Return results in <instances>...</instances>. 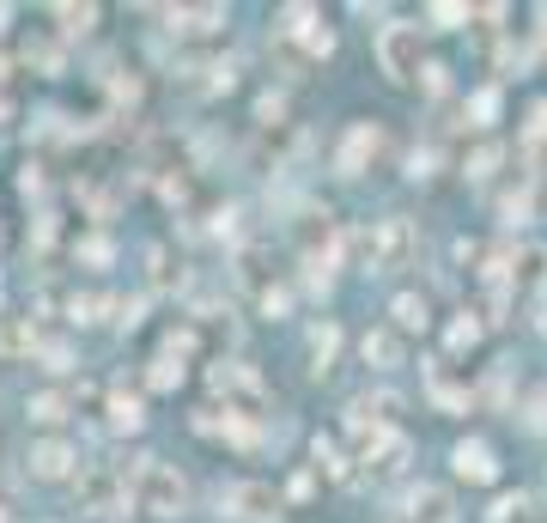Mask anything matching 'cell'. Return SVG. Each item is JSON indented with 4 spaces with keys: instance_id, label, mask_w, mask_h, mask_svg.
<instances>
[{
    "instance_id": "cell-36",
    "label": "cell",
    "mask_w": 547,
    "mask_h": 523,
    "mask_svg": "<svg viewBox=\"0 0 547 523\" xmlns=\"http://www.w3.org/2000/svg\"><path fill=\"white\" fill-rule=\"evenodd\" d=\"M529 140H547V104L529 110Z\"/></svg>"
},
{
    "instance_id": "cell-15",
    "label": "cell",
    "mask_w": 547,
    "mask_h": 523,
    "mask_svg": "<svg viewBox=\"0 0 547 523\" xmlns=\"http://www.w3.org/2000/svg\"><path fill=\"white\" fill-rule=\"evenodd\" d=\"M310 451H317V469H323L329 481H341V487L353 481V463H359V457H347L335 438H317V444H310Z\"/></svg>"
},
{
    "instance_id": "cell-18",
    "label": "cell",
    "mask_w": 547,
    "mask_h": 523,
    "mask_svg": "<svg viewBox=\"0 0 547 523\" xmlns=\"http://www.w3.org/2000/svg\"><path fill=\"white\" fill-rule=\"evenodd\" d=\"M462 116H468V128H493L499 122V86H481L475 98L462 104Z\"/></svg>"
},
{
    "instance_id": "cell-23",
    "label": "cell",
    "mask_w": 547,
    "mask_h": 523,
    "mask_svg": "<svg viewBox=\"0 0 547 523\" xmlns=\"http://www.w3.org/2000/svg\"><path fill=\"white\" fill-rule=\"evenodd\" d=\"M432 402H438L444 414H462V408H468V390H456V384H444V378H432Z\"/></svg>"
},
{
    "instance_id": "cell-21",
    "label": "cell",
    "mask_w": 547,
    "mask_h": 523,
    "mask_svg": "<svg viewBox=\"0 0 547 523\" xmlns=\"http://www.w3.org/2000/svg\"><path fill=\"white\" fill-rule=\"evenodd\" d=\"M335 347H341V329H335V323H317V329H310V359H317V371H329Z\"/></svg>"
},
{
    "instance_id": "cell-11",
    "label": "cell",
    "mask_w": 547,
    "mask_h": 523,
    "mask_svg": "<svg viewBox=\"0 0 547 523\" xmlns=\"http://www.w3.org/2000/svg\"><path fill=\"white\" fill-rule=\"evenodd\" d=\"M511 286H517V292H541V286H547V244H517V256H511Z\"/></svg>"
},
{
    "instance_id": "cell-13",
    "label": "cell",
    "mask_w": 547,
    "mask_h": 523,
    "mask_svg": "<svg viewBox=\"0 0 547 523\" xmlns=\"http://www.w3.org/2000/svg\"><path fill=\"white\" fill-rule=\"evenodd\" d=\"M238 286L256 292V298L274 292V280H268V250H262V244H244V250H238Z\"/></svg>"
},
{
    "instance_id": "cell-37",
    "label": "cell",
    "mask_w": 547,
    "mask_h": 523,
    "mask_svg": "<svg viewBox=\"0 0 547 523\" xmlns=\"http://www.w3.org/2000/svg\"><path fill=\"white\" fill-rule=\"evenodd\" d=\"M19 189H25V195H43V171H37V165H25V177H19Z\"/></svg>"
},
{
    "instance_id": "cell-10",
    "label": "cell",
    "mask_w": 547,
    "mask_h": 523,
    "mask_svg": "<svg viewBox=\"0 0 547 523\" xmlns=\"http://www.w3.org/2000/svg\"><path fill=\"white\" fill-rule=\"evenodd\" d=\"M25 463H31L37 481H61L80 457H73V444H67V438H43V444H31V457H25Z\"/></svg>"
},
{
    "instance_id": "cell-17",
    "label": "cell",
    "mask_w": 547,
    "mask_h": 523,
    "mask_svg": "<svg viewBox=\"0 0 547 523\" xmlns=\"http://www.w3.org/2000/svg\"><path fill=\"white\" fill-rule=\"evenodd\" d=\"M389 317H396V329L408 335V329H426V323H432V305H426L420 292H402L396 305H389Z\"/></svg>"
},
{
    "instance_id": "cell-35",
    "label": "cell",
    "mask_w": 547,
    "mask_h": 523,
    "mask_svg": "<svg viewBox=\"0 0 547 523\" xmlns=\"http://www.w3.org/2000/svg\"><path fill=\"white\" fill-rule=\"evenodd\" d=\"M432 165H438V153H414L408 159V177H432Z\"/></svg>"
},
{
    "instance_id": "cell-1",
    "label": "cell",
    "mask_w": 547,
    "mask_h": 523,
    "mask_svg": "<svg viewBox=\"0 0 547 523\" xmlns=\"http://www.w3.org/2000/svg\"><path fill=\"white\" fill-rule=\"evenodd\" d=\"M128 493H134V505L152 511V517H183V511H189V481H183L171 463H159V457H140V463L128 469Z\"/></svg>"
},
{
    "instance_id": "cell-9",
    "label": "cell",
    "mask_w": 547,
    "mask_h": 523,
    "mask_svg": "<svg viewBox=\"0 0 547 523\" xmlns=\"http://www.w3.org/2000/svg\"><path fill=\"white\" fill-rule=\"evenodd\" d=\"M456 475L462 481H475V487H487V481H499V457H493V444H481V438H468V444H456Z\"/></svg>"
},
{
    "instance_id": "cell-30",
    "label": "cell",
    "mask_w": 547,
    "mask_h": 523,
    "mask_svg": "<svg viewBox=\"0 0 547 523\" xmlns=\"http://www.w3.org/2000/svg\"><path fill=\"white\" fill-rule=\"evenodd\" d=\"M468 19V7H456V0H438V7H432V25H444V31H456Z\"/></svg>"
},
{
    "instance_id": "cell-20",
    "label": "cell",
    "mask_w": 547,
    "mask_h": 523,
    "mask_svg": "<svg viewBox=\"0 0 547 523\" xmlns=\"http://www.w3.org/2000/svg\"><path fill=\"white\" fill-rule=\"evenodd\" d=\"M110 426H116V432H140V426H146V414H140V402L116 390V396H110Z\"/></svg>"
},
{
    "instance_id": "cell-29",
    "label": "cell",
    "mask_w": 547,
    "mask_h": 523,
    "mask_svg": "<svg viewBox=\"0 0 547 523\" xmlns=\"http://www.w3.org/2000/svg\"><path fill=\"white\" fill-rule=\"evenodd\" d=\"M329 49H335V31L329 25H310L304 31V55H329Z\"/></svg>"
},
{
    "instance_id": "cell-19",
    "label": "cell",
    "mask_w": 547,
    "mask_h": 523,
    "mask_svg": "<svg viewBox=\"0 0 547 523\" xmlns=\"http://www.w3.org/2000/svg\"><path fill=\"white\" fill-rule=\"evenodd\" d=\"M219 19H225V7H183V13H171V31H189L195 37V31H213Z\"/></svg>"
},
{
    "instance_id": "cell-22",
    "label": "cell",
    "mask_w": 547,
    "mask_h": 523,
    "mask_svg": "<svg viewBox=\"0 0 547 523\" xmlns=\"http://www.w3.org/2000/svg\"><path fill=\"white\" fill-rule=\"evenodd\" d=\"M31 347H37L31 323H0V353H31Z\"/></svg>"
},
{
    "instance_id": "cell-12",
    "label": "cell",
    "mask_w": 547,
    "mask_h": 523,
    "mask_svg": "<svg viewBox=\"0 0 547 523\" xmlns=\"http://www.w3.org/2000/svg\"><path fill=\"white\" fill-rule=\"evenodd\" d=\"M359 353H365V365H377V371H396V365L408 359V347H402V329H371V335L359 341Z\"/></svg>"
},
{
    "instance_id": "cell-2",
    "label": "cell",
    "mask_w": 547,
    "mask_h": 523,
    "mask_svg": "<svg viewBox=\"0 0 547 523\" xmlns=\"http://www.w3.org/2000/svg\"><path fill=\"white\" fill-rule=\"evenodd\" d=\"M73 499H80V511H92V517H122L128 511V469L86 463L80 481H73Z\"/></svg>"
},
{
    "instance_id": "cell-8",
    "label": "cell",
    "mask_w": 547,
    "mask_h": 523,
    "mask_svg": "<svg viewBox=\"0 0 547 523\" xmlns=\"http://www.w3.org/2000/svg\"><path fill=\"white\" fill-rule=\"evenodd\" d=\"M408 457H414V444H408V432H389V438L377 444V451L365 457V475H371V481H396V475L408 469Z\"/></svg>"
},
{
    "instance_id": "cell-14",
    "label": "cell",
    "mask_w": 547,
    "mask_h": 523,
    "mask_svg": "<svg viewBox=\"0 0 547 523\" xmlns=\"http://www.w3.org/2000/svg\"><path fill=\"white\" fill-rule=\"evenodd\" d=\"M408 517H414V523H456V517H450V493H444V487H420V493L408 499Z\"/></svg>"
},
{
    "instance_id": "cell-34",
    "label": "cell",
    "mask_w": 547,
    "mask_h": 523,
    "mask_svg": "<svg viewBox=\"0 0 547 523\" xmlns=\"http://www.w3.org/2000/svg\"><path fill=\"white\" fill-rule=\"evenodd\" d=\"M80 256H86V262H110V238H86Z\"/></svg>"
},
{
    "instance_id": "cell-7",
    "label": "cell",
    "mask_w": 547,
    "mask_h": 523,
    "mask_svg": "<svg viewBox=\"0 0 547 523\" xmlns=\"http://www.w3.org/2000/svg\"><path fill=\"white\" fill-rule=\"evenodd\" d=\"M377 140H383V134H377L371 122H353L347 140H341V153H335V171H341V177H359V171L377 159Z\"/></svg>"
},
{
    "instance_id": "cell-33",
    "label": "cell",
    "mask_w": 547,
    "mask_h": 523,
    "mask_svg": "<svg viewBox=\"0 0 547 523\" xmlns=\"http://www.w3.org/2000/svg\"><path fill=\"white\" fill-rule=\"evenodd\" d=\"M499 213H505V219H511V226H517V219H523V213H529V195H505V201H499Z\"/></svg>"
},
{
    "instance_id": "cell-38",
    "label": "cell",
    "mask_w": 547,
    "mask_h": 523,
    "mask_svg": "<svg viewBox=\"0 0 547 523\" xmlns=\"http://www.w3.org/2000/svg\"><path fill=\"white\" fill-rule=\"evenodd\" d=\"M535 19H541L535 31H541V49H547V7H535Z\"/></svg>"
},
{
    "instance_id": "cell-32",
    "label": "cell",
    "mask_w": 547,
    "mask_h": 523,
    "mask_svg": "<svg viewBox=\"0 0 547 523\" xmlns=\"http://www.w3.org/2000/svg\"><path fill=\"white\" fill-rule=\"evenodd\" d=\"M177 378H183V365H171L165 353H159V359H152V384H159V390H171Z\"/></svg>"
},
{
    "instance_id": "cell-27",
    "label": "cell",
    "mask_w": 547,
    "mask_h": 523,
    "mask_svg": "<svg viewBox=\"0 0 547 523\" xmlns=\"http://www.w3.org/2000/svg\"><path fill=\"white\" fill-rule=\"evenodd\" d=\"M280 116H286V98H280V92H268V98L256 104V122H262V128H280Z\"/></svg>"
},
{
    "instance_id": "cell-26",
    "label": "cell",
    "mask_w": 547,
    "mask_h": 523,
    "mask_svg": "<svg viewBox=\"0 0 547 523\" xmlns=\"http://www.w3.org/2000/svg\"><path fill=\"white\" fill-rule=\"evenodd\" d=\"M55 19H61V31H86L98 19V7H55Z\"/></svg>"
},
{
    "instance_id": "cell-28",
    "label": "cell",
    "mask_w": 547,
    "mask_h": 523,
    "mask_svg": "<svg viewBox=\"0 0 547 523\" xmlns=\"http://www.w3.org/2000/svg\"><path fill=\"white\" fill-rule=\"evenodd\" d=\"M493 523H529V499H499L493 505Z\"/></svg>"
},
{
    "instance_id": "cell-24",
    "label": "cell",
    "mask_w": 547,
    "mask_h": 523,
    "mask_svg": "<svg viewBox=\"0 0 547 523\" xmlns=\"http://www.w3.org/2000/svg\"><path fill=\"white\" fill-rule=\"evenodd\" d=\"M31 420H43V426L67 420V396H37V402H31Z\"/></svg>"
},
{
    "instance_id": "cell-16",
    "label": "cell",
    "mask_w": 547,
    "mask_h": 523,
    "mask_svg": "<svg viewBox=\"0 0 547 523\" xmlns=\"http://www.w3.org/2000/svg\"><path fill=\"white\" fill-rule=\"evenodd\" d=\"M353 414H365L371 426H396V414H402V396H396V390H377V396H359V402H353Z\"/></svg>"
},
{
    "instance_id": "cell-31",
    "label": "cell",
    "mask_w": 547,
    "mask_h": 523,
    "mask_svg": "<svg viewBox=\"0 0 547 523\" xmlns=\"http://www.w3.org/2000/svg\"><path fill=\"white\" fill-rule=\"evenodd\" d=\"M493 165H499V146H481V153H475V159H468V177H475V183H481V177H493Z\"/></svg>"
},
{
    "instance_id": "cell-4",
    "label": "cell",
    "mask_w": 547,
    "mask_h": 523,
    "mask_svg": "<svg viewBox=\"0 0 547 523\" xmlns=\"http://www.w3.org/2000/svg\"><path fill=\"white\" fill-rule=\"evenodd\" d=\"M213 390L225 396V414H238V420H262L268 414V384L250 365H213Z\"/></svg>"
},
{
    "instance_id": "cell-6",
    "label": "cell",
    "mask_w": 547,
    "mask_h": 523,
    "mask_svg": "<svg viewBox=\"0 0 547 523\" xmlns=\"http://www.w3.org/2000/svg\"><path fill=\"white\" fill-rule=\"evenodd\" d=\"M219 511L244 517V523H274L280 517V493L268 481H231V487H219Z\"/></svg>"
},
{
    "instance_id": "cell-5",
    "label": "cell",
    "mask_w": 547,
    "mask_h": 523,
    "mask_svg": "<svg viewBox=\"0 0 547 523\" xmlns=\"http://www.w3.org/2000/svg\"><path fill=\"white\" fill-rule=\"evenodd\" d=\"M377 67H383V80H414L420 73V25H383L377 31Z\"/></svg>"
},
{
    "instance_id": "cell-25",
    "label": "cell",
    "mask_w": 547,
    "mask_h": 523,
    "mask_svg": "<svg viewBox=\"0 0 547 523\" xmlns=\"http://www.w3.org/2000/svg\"><path fill=\"white\" fill-rule=\"evenodd\" d=\"M475 341H481V323H475V317H456V323H450V347H456V353L475 347Z\"/></svg>"
},
{
    "instance_id": "cell-3",
    "label": "cell",
    "mask_w": 547,
    "mask_h": 523,
    "mask_svg": "<svg viewBox=\"0 0 547 523\" xmlns=\"http://www.w3.org/2000/svg\"><path fill=\"white\" fill-rule=\"evenodd\" d=\"M414 250H420L414 219L389 213V219H377V226H371V274H396V268H408Z\"/></svg>"
},
{
    "instance_id": "cell-39",
    "label": "cell",
    "mask_w": 547,
    "mask_h": 523,
    "mask_svg": "<svg viewBox=\"0 0 547 523\" xmlns=\"http://www.w3.org/2000/svg\"><path fill=\"white\" fill-rule=\"evenodd\" d=\"M541 335H547V311H541Z\"/></svg>"
}]
</instances>
